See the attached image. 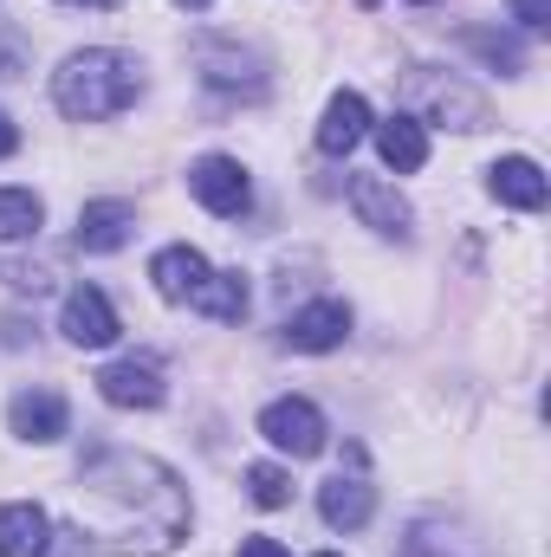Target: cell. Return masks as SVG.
Returning <instances> with one entry per match:
<instances>
[{
  "label": "cell",
  "instance_id": "obj_13",
  "mask_svg": "<svg viewBox=\"0 0 551 557\" xmlns=\"http://www.w3.org/2000/svg\"><path fill=\"white\" fill-rule=\"evenodd\" d=\"M131 234H137L131 201H85L78 208V253H118Z\"/></svg>",
  "mask_w": 551,
  "mask_h": 557
},
{
  "label": "cell",
  "instance_id": "obj_5",
  "mask_svg": "<svg viewBox=\"0 0 551 557\" xmlns=\"http://www.w3.org/2000/svg\"><path fill=\"white\" fill-rule=\"evenodd\" d=\"M188 195H195L208 214H221V221H241V214L254 208V182H247V169H241L234 156H201V162L188 169Z\"/></svg>",
  "mask_w": 551,
  "mask_h": 557
},
{
  "label": "cell",
  "instance_id": "obj_30",
  "mask_svg": "<svg viewBox=\"0 0 551 557\" xmlns=\"http://www.w3.org/2000/svg\"><path fill=\"white\" fill-rule=\"evenodd\" d=\"M175 7H215V0H175Z\"/></svg>",
  "mask_w": 551,
  "mask_h": 557
},
{
  "label": "cell",
  "instance_id": "obj_26",
  "mask_svg": "<svg viewBox=\"0 0 551 557\" xmlns=\"http://www.w3.org/2000/svg\"><path fill=\"white\" fill-rule=\"evenodd\" d=\"M0 78H20V39L0 33Z\"/></svg>",
  "mask_w": 551,
  "mask_h": 557
},
{
  "label": "cell",
  "instance_id": "obj_12",
  "mask_svg": "<svg viewBox=\"0 0 551 557\" xmlns=\"http://www.w3.org/2000/svg\"><path fill=\"white\" fill-rule=\"evenodd\" d=\"M7 421H13V434L20 441H33V447H52L59 434H65V396L59 389H20L13 396V409H7Z\"/></svg>",
  "mask_w": 551,
  "mask_h": 557
},
{
  "label": "cell",
  "instance_id": "obj_28",
  "mask_svg": "<svg viewBox=\"0 0 551 557\" xmlns=\"http://www.w3.org/2000/svg\"><path fill=\"white\" fill-rule=\"evenodd\" d=\"M13 149H20V131H13V117H7V111H0V162H7V156H13Z\"/></svg>",
  "mask_w": 551,
  "mask_h": 557
},
{
  "label": "cell",
  "instance_id": "obj_2",
  "mask_svg": "<svg viewBox=\"0 0 551 557\" xmlns=\"http://www.w3.org/2000/svg\"><path fill=\"white\" fill-rule=\"evenodd\" d=\"M137 91H143V65L131 52H111V46H85L52 72V98L72 124H105V117L131 111Z\"/></svg>",
  "mask_w": 551,
  "mask_h": 557
},
{
  "label": "cell",
  "instance_id": "obj_15",
  "mask_svg": "<svg viewBox=\"0 0 551 557\" xmlns=\"http://www.w3.org/2000/svg\"><path fill=\"white\" fill-rule=\"evenodd\" d=\"M208 273H215V267H208L195 247H162V253L149 260V285H156L169 305H188V298L201 292V278H208Z\"/></svg>",
  "mask_w": 551,
  "mask_h": 557
},
{
  "label": "cell",
  "instance_id": "obj_1",
  "mask_svg": "<svg viewBox=\"0 0 551 557\" xmlns=\"http://www.w3.org/2000/svg\"><path fill=\"white\" fill-rule=\"evenodd\" d=\"M72 519L111 557H169L188 539V486L175 480V467L149 454L98 447L78 460Z\"/></svg>",
  "mask_w": 551,
  "mask_h": 557
},
{
  "label": "cell",
  "instance_id": "obj_31",
  "mask_svg": "<svg viewBox=\"0 0 551 557\" xmlns=\"http://www.w3.org/2000/svg\"><path fill=\"white\" fill-rule=\"evenodd\" d=\"M357 7H377V0H357Z\"/></svg>",
  "mask_w": 551,
  "mask_h": 557
},
{
  "label": "cell",
  "instance_id": "obj_25",
  "mask_svg": "<svg viewBox=\"0 0 551 557\" xmlns=\"http://www.w3.org/2000/svg\"><path fill=\"white\" fill-rule=\"evenodd\" d=\"M506 13L519 20V33H546L551 26V0H506Z\"/></svg>",
  "mask_w": 551,
  "mask_h": 557
},
{
  "label": "cell",
  "instance_id": "obj_17",
  "mask_svg": "<svg viewBox=\"0 0 551 557\" xmlns=\"http://www.w3.org/2000/svg\"><path fill=\"white\" fill-rule=\"evenodd\" d=\"M52 552V519L39 506H0V557H46Z\"/></svg>",
  "mask_w": 551,
  "mask_h": 557
},
{
  "label": "cell",
  "instance_id": "obj_22",
  "mask_svg": "<svg viewBox=\"0 0 551 557\" xmlns=\"http://www.w3.org/2000/svg\"><path fill=\"white\" fill-rule=\"evenodd\" d=\"M247 499L267 506V512L292 506V473H285V467H247Z\"/></svg>",
  "mask_w": 551,
  "mask_h": 557
},
{
  "label": "cell",
  "instance_id": "obj_10",
  "mask_svg": "<svg viewBox=\"0 0 551 557\" xmlns=\"http://www.w3.org/2000/svg\"><path fill=\"white\" fill-rule=\"evenodd\" d=\"M344 195H351V208H357V221H364V227H377V234H390V240H403V234H409V201H403L383 175H351V182H344Z\"/></svg>",
  "mask_w": 551,
  "mask_h": 557
},
{
  "label": "cell",
  "instance_id": "obj_3",
  "mask_svg": "<svg viewBox=\"0 0 551 557\" xmlns=\"http://www.w3.org/2000/svg\"><path fill=\"white\" fill-rule=\"evenodd\" d=\"M403 91H409V117L428 131V124H441V131H487V98L467 85V78H454V72H441V65H415L409 78H403Z\"/></svg>",
  "mask_w": 551,
  "mask_h": 557
},
{
  "label": "cell",
  "instance_id": "obj_24",
  "mask_svg": "<svg viewBox=\"0 0 551 557\" xmlns=\"http://www.w3.org/2000/svg\"><path fill=\"white\" fill-rule=\"evenodd\" d=\"M0 278H7L13 292H33V298H39V292H52V267H26V260H13Z\"/></svg>",
  "mask_w": 551,
  "mask_h": 557
},
{
  "label": "cell",
  "instance_id": "obj_16",
  "mask_svg": "<svg viewBox=\"0 0 551 557\" xmlns=\"http://www.w3.org/2000/svg\"><path fill=\"white\" fill-rule=\"evenodd\" d=\"M370 137V104L357 98V91H338L331 104H325V124H318V149L325 156H351L357 143Z\"/></svg>",
  "mask_w": 551,
  "mask_h": 557
},
{
  "label": "cell",
  "instance_id": "obj_20",
  "mask_svg": "<svg viewBox=\"0 0 551 557\" xmlns=\"http://www.w3.org/2000/svg\"><path fill=\"white\" fill-rule=\"evenodd\" d=\"M46 221V201L33 188H0V240H33Z\"/></svg>",
  "mask_w": 551,
  "mask_h": 557
},
{
  "label": "cell",
  "instance_id": "obj_9",
  "mask_svg": "<svg viewBox=\"0 0 551 557\" xmlns=\"http://www.w3.org/2000/svg\"><path fill=\"white\" fill-rule=\"evenodd\" d=\"M344 337H351V305H338V298L298 305V311L285 318V344H292V350H305V357H318V350H338Z\"/></svg>",
  "mask_w": 551,
  "mask_h": 557
},
{
  "label": "cell",
  "instance_id": "obj_19",
  "mask_svg": "<svg viewBox=\"0 0 551 557\" xmlns=\"http://www.w3.org/2000/svg\"><path fill=\"white\" fill-rule=\"evenodd\" d=\"M188 305L208 311V318H221V324H241V318H247V278L241 273H208Z\"/></svg>",
  "mask_w": 551,
  "mask_h": 557
},
{
  "label": "cell",
  "instance_id": "obj_21",
  "mask_svg": "<svg viewBox=\"0 0 551 557\" xmlns=\"http://www.w3.org/2000/svg\"><path fill=\"white\" fill-rule=\"evenodd\" d=\"M461 46H474L493 72H506V78H519L526 72V52H519V39H506V33H487V26H467L461 33Z\"/></svg>",
  "mask_w": 551,
  "mask_h": 557
},
{
  "label": "cell",
  "instance_id": "obj_8",
  "mask_svg": "<svg viewBox=\"0 0 551 557\" xmlns=\"http://www.w3.org/2000/svg\"><path fill=\"white\" fill-rule=\"evenodd\" d=\"M59 331L78 344V350H105V344H118V311H111V298L98 292V285H72L65 292V311H59Z\"/></svg>",
  "mask_w": 551,
  "mask_h": 557
},
{
  "label": "cell",
  "instance_id": "obj_23",
  "mask_svg": "<svg viewBox=\"0 0 551 557\" xmlns=\"http://www.w3.org/2000/svg\"><path fill=\"white\" fill-rule=\"evenodd\" d=\"M396 557H480L474 545H454V532H441V525H415L409 545Z\"/></svg>",
  "mask_w": 551,
  "mask_h": 557
},
{
  "label": "cell",
  "instance_id": "obj_32",
  "mask_svg": "<svg viewBox=\"0 0 551 557\" xmlns=\"http://www.w3.org/2000/svg\"><path fill=\"white\" fill-rule=\"evenodd\" d=\"M415 7H434V0H415Z\"/></svg>",
  "mask_w": 551,
  "mask_h": 557
},
{
  "label": "cell",
  "instance_id": "obj_14",
  "mask_svg": "<svg viewBox=\"0 0 551 557\" xmlns=\"http://www.w3.org/2000/svg\"><path fill=\"white\" fill-rule=\"evenodd\" d=\"M487 188H493V201H506V208H526V214H539L546 208V169L532 162V156H500L493 169H487Z\"/></svg>",
  "mask_w": 551,
  "mask_h": 557
},
{
  "label": "cell",
  "instance_id": "obj_33",
  "mask_svg": "<svg viewBox=\"0 0 551 557\" xmlns=\"http://www.w3.org/2000/svg\"><path fill=\"white\" fill-rule=\"evenodd\" d=\"M325 557H338V552H325Z\"/></svg>",
  "mask_w": 551,
  "mask_h": 557
},
{
  "label": "cell",
  "instance_id": "obj_6",
  "mask_svg": "<svg viewBox=\"0 0 551 557\" xmlns=\"http://www.w3.org/2000/svg\"><path fill=\"white\" fill-rule=\"evenodd\" d=\"M195 65L215 91H234V98H267V59L260 52H241L228 39H201L195 46Z\"/></svg>",
  "mask_w": 551,
  "mask_h": 557
},
{
  "label": "cell",
  "instance_id": "obj_7",
  "mask_svg": "<svg viewBox=\"0 0 551 557\" xmlns=\"http://www.w3.org/2000/svg\"><path fill=\"white\" fill-rule=\"evenodd\" d=\"M98 396L111 409H162L169 383H162V363L156 357H118L98 370Z\"/></svg>",
  "mask_w": 551,
  "mask_h": 557
},
{
  "label": "cell",
  "instance_id": "obj_4",
  "mask_svg": "<svg viewBox=\"0 0 551 557\" xmlns=\"http://www.w3.org/2000/svg\"><path fill=\"white\" fill-rule=\"evenodd\" d=\"M260 434L273 441L279 454H292V460H311V454H325V416H318V403H305V396H279L260 409Z\"/></svg>",
  "mask_w": 551,
  "mask_h": 557
},
{
  "label": "cell",
  "instance_id": "obj_11",
  "mask_svg": "<svg viewBox=\"0 0 551 557\" xmlns=\"http://www.w3.org/2000/svg\"><path fill=\"white\" fill-rule=\"evenodd\" d=\"M318 512H325L331 532H364L370 512H377V486L364 473H338V480L318 486Z\"/></svg>",
  "mask_w": 551,
  "mask_h": 557
},
{
  "label": "cell",
  "instance_id": "obj_18",
  "mask_svg": "<svg viewBox=\"0 0 551 557\" xmlns=\"http://www.w3.org/2000/svg\"><path fill=\"white\" fill-rule=\"evenodd\" d=\"M377 156H383L396 175H415V169L428 162V131L415 124L409 111H396L390 124H377Z\"/></svg>",
  "mask_w": 551,
  "mask_h": 557
},
{
  "label": "cell",
  "instance_id": "obj_27",
  "mask_svg": "<svg viewBox=\"0 0 551 557\" xmlns=\"http://www.w3.org/2000/svg\"><path fill=\"white\" fill-rule=\"evenodd\" d=\"M241 557H292V552H285L279 539H247V545H241Z\"/></svg>",
  "mask_w": 551,
  "mask_h": 557
},
{
  "label": "cell",
  "instance_id": "obj_29",
  "mask_svg": "<svg viewBox=\"0 0 551 557\" xmlns=\"http://www.w3.org/2000/svg\"><path fill=\"white\" fill-rule=\"evenodd\" d=\"M65 7H118V0H65Z\"/></svg>",
  "mask_w": 551,
  "mask_h": 557
}]
</instances>
